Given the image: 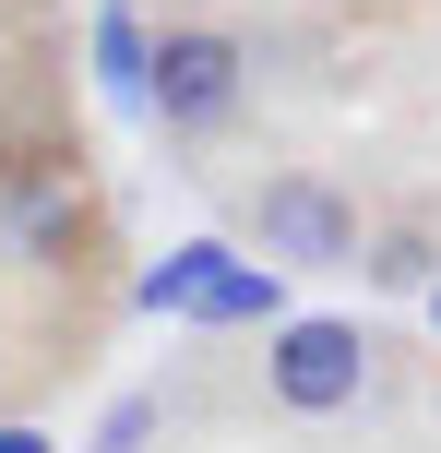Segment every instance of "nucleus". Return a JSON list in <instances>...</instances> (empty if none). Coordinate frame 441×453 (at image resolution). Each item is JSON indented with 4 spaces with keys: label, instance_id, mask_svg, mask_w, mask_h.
I'll use <instances>...</instances> for the list:
<instances>
[{
    "label": "nucleus",
    "instance_id": "obj_5",
    "mask_svg": "<svg viewBox=\"0 0 441 453\" xmlns=\"http://www.w3.org/2000/svg\"><path fill=\"white\" fill-rule=\"evenodd\" d=\"M203 322H275V274H251V263H239L227 287L203 298Z\"/></svg>",
    "mask_w": 441,
    "mask_h": 453
},
{
    "label": "nucleus",
    "instance_id": "obj_1",
    "mask_svg": "<svg viewBox=\"0 0 441 453\" xmlns=\"http://www.w3.org/2000/svg\"><path fill=\"white\" fill-rule=\"evenodd\" d=\"M143 108H156L167 143H215L239 108H251V48H239L227 24H167L156 72H143Z\"/></svg>",
    "mask_w": 441,
    "mask_h": 453
},
{
    "label": "nucleus",
    "instance_id": "obj_6",
    "mask_svg": "<svg viewBox=\"0 0 441 453\" xmlns=\"http://www.w3.org/2000/svg\"><path fill=\"white\" fill-rule=\"evenodd\" d=\"M156 418H167V394H132V406L95 430V453H156Z\"/></svg>",
    "mask_w": 441,
    "mask_h": 453
},
{
    "label": "nucleus",
    "instance_id": "obj_7",
    "mask_svg": "<svg viewBox=\"0 0 441 453\" xmlns=\"http://www.w3.org/2000/svg\"><path fill=\"white\" fill-rule=\"evenodd\" d=\"M0 453H48V441H36V430H0Z\"/></svg>",
    "mask_w": 441,
    "mask_h": 453
},
{
    "label": "nucleus",
    "instance_id": "obj_3",
    "mask_svg": "<svg viewBox=\"0 0 441 453\" xmlns=\"http://www.w3.org/2000/svg\"><path fill=\"white\" fill-rule=\"evenodd\" d=\"M262 394H275L286 418H334L370 394V334L358 322H286L275 346H262Z\"/></svg>",
    "mask_w": 441,
    "mask_h": 453
},
{
    "label": "nucleus",
    "instance_id": "obj_2",
    "mask_svg": "<svg viewBox=\"0 0 441 453\" xmlns=\"http://www.w3.org/2000/svg\"><path fill=\"white\" fill-rule=\"evenodd\" d=\"M239 239L275 250V263H299V274H334V263H358V203L323 167H275V180L239 191Z\"/></svg>",
    "mask_w": 441,
    "mask_h": 453
},
{
    "label": "nucleus",
    "instance_id": "obj_4",
    "mask_svg": "<svg viewBox=\"0 0 441 453\" xmlns=\"http://www.w3.org/2000/svg\"><path fill=\"white\" fill-rule=\"evenodd\" d=\"M95 72H108L119 96H143V72H156V36H143L132 0H108V12H95Z\"/></svg>",
    "mask_w": 441,
    "mask_h": 453
}]
</instances>
